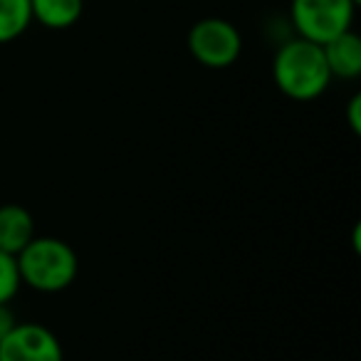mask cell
Instances as JSON below:
<instances>
[{"label": "cell", "instance_id": "obj_1", "mask_svg": "<svg viewBox=\"0 0 361 361\" xmlns=\"http://www.w3.org/2000/svg\"><path fill=\"white\" fill-rule=\"evenodd\" d=\"M272 80L285 97L295 102H312L331 85V72L326 67L324 50L305 37H290L275 52Z\"/></svg>", "mask_w": 361, "mask_h": 361}, {"label": "cell", "instance_id": "obj_2", "mask_svg": "<svg viewBox=\"0 0 361 361\" xmlns=\"http://www.w3.org/2000/svg\"><path fill=\"white\" fill-rule=\"evenodd\" d=\"M16 262L23 285L45 295L67 290L80 270L77 252L60 238H32L16 255Z\"/></svg>", "mask_w": 361, "mask_h": 361}, {"label": "cell", "instance_id": "obj_3", "mask_svg": "<svg viewBox=\"0 0 361 361\" xmlns=\"http://www.w3.org/2000/svg\"><path fill=\"white\" fill-rule=\"evenodd\" d=\"M356 0H290V23L297 37L324 45L351 30Z\"/></svg>", "mask_w": 361, "mask_h": 361}, {"label": "cell", "instance_id": "obj_4", "mask_svg": "<svg viewBox=\"0 0 361 361\" xmlns=\"http://www.w3.org/2000/svg\"><path fill=\"white\" fill-rule=\"evenodd\" d=\"M188 50L193 60L211 70H226L235 65L243 52V35L226 18H201L188 30Z\"/></svg>", "mask_w": 361, "mask_h": 361}, {"label": "cell", "instance_id": "obj_5", "mask_svg": "<svg viewBox=\"0 0 361 361\" xmlns=\"http://www.w3.org/2000/svg\"><path fill=\"white\" fill-rule=\"evenodd\" d=\"M0 361H65V351L45 324L18 322L0 339Z\"/></svg>", "mask_w": 361, "mask_h": 361}, {"label": "cell", "instance_id": "obj_6", "mask_svg": "<svg viewBox=\"0 0 361 361\" xmlns=\"http://www.w3.org/2000/svg\"><path fill=\"white\" fill-rule=\"evenodd\" d=\"M324 60L331 77L336 80H356L361 75V37L354 32V27L341 35L331 37L322 45Z\"/></svg>", "mask_w": 361, "mask_h": 361}, {"label": "cell", "instance_id": "obj_7", "mask_svg": "<svg viewBox=\"0 0 361 361\" xmlns=\"http://www.w3.org/2000/svg\"><path fill=\"white\" fill-rule=\"evenodd\" d=\"M35 238V223L27 208L18 203L0 206V250L18 255Z\"/></svg>", "mask_w": 361, "mask_h": 361}, {"label": "cell", "instance_id": "obj_8", "mask_svg": "<svg viewBox=\"0 0 361 361\" xmlns=\"http://www.w3.org/2000/svg\"><path fill=\"white\" fill-rule=\"evenodd\" d=\"M32 23L50 30H67L80 23L85 13V0H30Z\"/></svg>", "mask_w": 361, "mask_h": 361}, {"label": "cell", "instance_id": "obj_9", "mask_svg": "<svg viewBox=\"0 0 361 361\" xmlns=\"http://www.w3.org/2000/svg\"><path fill=\"white\" fill-rule=\"evenodd\" d=\"M30 25V0H0V45L23 37Z\"/></svg>", "mask_w": 361, "mask_h": 361}, {"label": "cell", "instance_id": "obj_10", "mask_svg": "<svg viewBox=\"0 0 361 361\" xmlns=\"http://www.w3.org/2000/svg\"><path fill=\"white\" fill-rule=\"evenodd\" d=\"M20 272H18L16 255L0 250V305H8L20 290Z\"/></svg>", "mask_w": 361, "mask_h": 361}, {"label": "cell", "instance_id": "obj_11", "mask_svg": "<svg viewBox=\"0 0 361 361\" xmlns=\"http://www.w3.org/2000/svg\"><path fill=\"white\" fill-rule=\"evenodd\" d=\"M346 119H349V126L354 134L361 131V94H354L349 99V106H346Z\"/></svg>", "mask_w": 361, "mask_h": 361}, {"label": "cell", "instance_id": "obj_12", "mask_svg": "<svg viewBox=\"0 0 361 361\" xmlns=\"http://www.w3.org/2000/svg\"><path fill=\"white\" fill-rule=\"evenodd\" d=\"M18 322H16V314H13L11 310H8V305H0V339L8 334V331L16 326Z\"/></svg>", "mask_w": 361, "mask_h": 361}, {"label": "cell", "instance_id": "obj_13", "mask_svg": "<svg viewBox=\"0 0 361 361\" xmlns=\"http://www.w3.org/2000/svg\"><path fill=\"white\" fill-rule=\"evenodd\" d=\"M356 3H361V0H356Z\"/></svg>", "mask_w": 361, "mask_h": 361}]
</instances>
